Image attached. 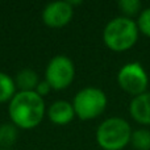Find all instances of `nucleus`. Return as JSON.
Here are the masks:
<instances>
[{
  "label": "nucleus",
  "instance_id": "6",
  "mask_svg": "<svg viewBox=\"0 0 150 150\" xmlns=\"http://www.w3.org/2000/svg\"><path fill=\"white\" fill-rule=\"evenodd\" d=\"M117 83L125 92L134 98L146 92L149 78L140 62H129L119 70Z\"/></svg>",
  "mask_w": 150,
  "mask_h": 150
},
{
  "label": "nucleus",
  "instance_id": "4",
  "mask_svg": "<svg viewBox=\"0 0 150 150\" xmlns=\"http://www.w3.org/2000/svg\"><path fill=\"white\" fill-rule=\"evenodd\" d=\"M108 98L105 92L98 87H84L74 96L73 107L75 116L80 120H92L99 117L107 108Z\"/></svg>",
  "mask_w": 150,
  "mask_h": 150
},
{
  "label": "nucleus",
  "instance_id": "16",
  "mask_svg": "<svg viewBox=\"0 0 150 150\" xmlns=\"http://www.w3.org/2000/svg\"><path fill=\"white\" fill-rule=\"evenodd\" d=\"M50 90H52V86H50L49 83H47L46 80L44 79V80H40L34 91H36V92L38 93L40 96H42V98H44L45 95H47V93L50 92Z\"/></svg>",
  "mask_w": 150,
  "mask_h": 150
},
{
  "label": "nucleus",
  "instance_id": "17",
  "mask_svg": "<svg viewBox=\"0 0 150 150\" xmlns=\"http://www.w3.org/2000/svg\"><path fill=\"white\" fill-rule=\"evenodd\" d=\"M0 150H12V149H1V148H0Z\"/></svg>",
  "mask_w": 150,
  "mask_h": 150
},
{
  "label": "nucleus",
  "instance_id": "13",
  "mask_svg": "<svg viewBox=\"0 0 150 150\" xmlns=\"http://www.w3.org/2000/svg\"><path fill=\"white\" fill-rule=\"evenodd\" d=\"M130 144L136 150H150V130L137 129L132 133Z\"/></svg>",
  "mask_w": 150,
  "mask_h": 150
},
{
  "label": "nucleus",
  "instance_id": "9",
  "mask_svg": "<svg viewBox=\"0 0 150 150\" xmlns=\"http://www.w3.org/2000/svg\"><path fill=\"white\" fill-rule=\"evenodd\" d=\"M47 117L52 122L57 125L69 124L75 117V111L73 103L67 100H55L47 108Z\"/></svg>",
  "mask_w": 150,
  "mask_h": 150
},
{
  "label": "nucleus",
  "instance_id": "14",
  "mask_svg": "<svg viewBox=\"0 0 150 150\" xmlns=\"http://www.w3.org/2000/svg\"><path fill=\"white\" fill-rule=\"evenodd\" d=\"M117 5H119L120 11L124 13L125 17L129 18H132V16L141 13V8H142L140 0H120Z\"/></svg>",
  "mask_w": 150,
  "mask_h": 150
},
{
  "label": "nucleus",
  "instance_id": "5",
  "mask_svg": "<svg viewBox=\"0 0 150 150\" xmlns=\"http://www.w3.org/2000/svg\"><path fill=\"white\" fill-rule=\"evenodd\" d=\"M75 78V65L67 55H54L47 62L45 70V80L54 90L67 88Z\"/></svg>",
  "mask_w": 150,
  "mask_h": 150
},
{
  "label": "nucleus",
  "instance_id": "12",
  "mask_svg": "<svg viewBox=\"0 0 150 150\" xmlns=\"http://www.w3.org/2000/svg\"><path fill=\"white\" fill-rule=\"evenodd\" d=\"M16 83L12 76H9L7 73L0 71V103L9 101L15 96L16 91Z\"/></svg>",
  "mask_w": 150,
  "mask_h": 150
},
{
  "label": "nucleus",
  "instance_id": "1",
  "mask_svg": "<svg viewBox=\"0 0 150 150\" xmlns=\"http://www.w3.org/2000/svg\"><path fill=\"white\" fill-rule=\"evenodd\" d=\"M45 112V100L36 91H17L8 105L11 121L21 129L36 128L42 121Z\"/></svg>",
  "mask_w": 150,
  "mask_h": 150
},
{
  "label": "nucleus",
  "instance_id": "7",
  "mask_svg": "<svg viewBox=\"0 0 150 150\" xmlns=\"http://www.w3.org/2000/svg\"><path fill=\"white\" fill-rule=\"evenodd\" d=\"M42 20L52 28H61L67 25L74 16V7L69 0L50 1L42 9Z\"/></svg>",
  "mask_w": 150,
  "mask_h": 150
},
{
  "label": "nucleus",
  "instance_id": "11",
  "mask_svg": "<svg viewBox=\"0 0 150 150\" xmlns=\"http://www.w3.org/2000/svg\"><path fill=\"white\" fill-rule=\"evenodd\" d=\"M17 140V127L13 122H3L0 125V148L11 149Z\"/></svg>",
  "mask_w": 150,
  "mask_h": 150
},
{
  "label": "nucleus",
  "instance_id": "8",
  "mask_svg": "<svg viewBox=\"0 0 150 150\" xmlns=\"http://www.w3.org/2000/svg\"><path fill=\"white\" fill-rule=\"evenodd\" d=\"M129 113L136 122L150 125V92L134 96L129 104Z\"/></svg>",
  "mask_w": 150,
  "mask_h": 150
},
{
  "label": "nucleus",
  "instance_id": "10",
  "mask_svg": "<svg viewBox=\"0 0 150 150\" xmlns=\"http://www.w3.org/2000/svg\"><path fill=\"white\" fill-rule=\"evenodd\" d=\"M13 79H15L16 87L18 88V91H34L40 82L38 74L33 69L29 67L21 69L20 71H17Z\"/></svg>",
  "mask_w": 150,
  "mask_h": 150
},
{
  "label": "nucleus",
  "instance_id": "2",
  "mask_svg": "<svg viewBox=\"0 0 150 150\" xmlns=\"http://www.w3.org/2000/svg\"><path fill=\"white\" fill-rule=\"evenodd\" d=\"M140 30L137 23L125 16L109 20L103 30V41L108 49L121 53L132 49L138 41Z\"/></svg>",
  "mask_w": 150,
  "mask_h": 150
},
{
  "label": "nucleus",
  "instance_id": "3",
  "mask_svg": "<svg viewBox=\"0 0 150 150\" xmlns=\"http://www.w3.org/2000/svg\"><path fill=\"white\" fill-rule=\"evenodd\" d=\"M132 128L121 117H108L96 129V142L103 150H122L130 144Z\"/></svg>",
  "mask_w": 150,
  "mask_h": 150
},
{
  "label": "nucleus",
  "instance_id": "15",
  "mask_svg": "<svg viewBox=\"0 0 150 150\" xmlns=\"http://www.w3.org/2000/svg\"><path fill=\"white\" fill-rule=\"evenodd\" d=\"M136 23H137L140 33H142L144 36L150 38V7L141 11V13L138 15V18Z\"/></svg>",
  "mask_w": 150,
  "mask_h": 150
}]
</instances>
